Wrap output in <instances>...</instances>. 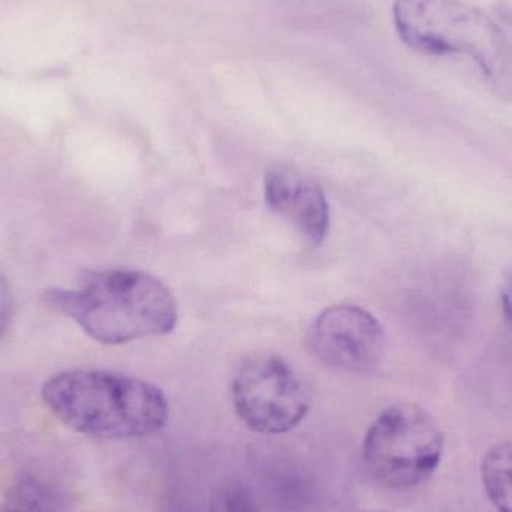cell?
<instances>
[{
	"mask_svg": "<svg viewBox=\"0 0 512 512\" xmlns=\"http://www.w3.org/2000/svg\"><path fill=\"white\" fill-rule=\"evenodd\" d=\"M41 396L68 429L102 441L147 438L170 420V403L158 385L107 370L57 373L44 382Z\"/></svg>",
	"mask_w": 512,
	"mask_h": 512,
	"instance_id": "cell-1",
	"label": "cell"
},
{
	"mask_svg": "<svg viewBox=\"0 0 512 512\" xmlns=\"http://www.w3.org/2000/svg\"><path fill=\"white\" fill-rule=\"evenodd\" d=\"M44 300L104 345L165 336L179 321V306L171 289L141 270L99 271L77 288L50 289Z\"/></svg>",
	"mask_w": 512,
	"mask_h": 512,
	"instance_id": "cell-2",
	"label": "cell"
},
{
	"mask_svg": "<svg viewBox=\"0 0 512 512\" xmlns=\"http://www.w3.org/2000/svg\"><path fill=\"white\" fill-rule=\"evenodd\" d=\"M400 41L426 56H463L480 69L496 98L512 102V44L481 9L462 0H394Z\"/></svg>",
	"mask_w": 512,
	"mask_h": 512,
	"instance_id": "cell-3",
	"label": "cell"
},
{
	"mask_svg": "<svg viewBox=\"0 0 512 512\" xmlns=\"http://www.w3.org/2000/svg\"><path fill=\"white\" fill-rule=\"evenodd\" d=\"M445 436L421 405L399 402L379 412L363 438L364 466L370 477L393 492L423 486L444 459Z\"/></svg>",
	"mask_w": 512,
	"mask_h": 512,
	"instance_id": "cell-4",
	"label": "cell"
},
{
	"mask_svg": "<svg viewBox=\"0 0 512 512\" xmlns=\"http://www.w3.org/2000/svg\"><path fill=\"white\" fill-rule=\"evenodd\" d=\"M234 411L258 435H286L309 414L312 400L306 385L276 355L246 360L231 382Z\"/></svg>",
	"mask_w": 512,
	"mask_h": 512,
	"instance_id": "cell-5",
	"label": "cell"
},
{
	"mask_svg": "<svg viewBox=\"0 0 512 512\" xmlns=\"http://www.w3.org/2000/svg\"><path fill=\"white\" fill-rule=\"evenodd\" d=\"M312 354L327 366L349 373H370L387 352L384 327L369 310L337 304L316 316L307 331Z\"/></svg>",
	"mask_w": 512,
	"mask_h": 512,
	"instance_id": "cell-6",
	"label": "cell"
},
{
	"mask_svg": "<svg viewBox=\"0 0 512 512\" xmlns=\"http://www.w3.org/2000/svg\"><path fill=\"white\" fill-rule=\"evenodd\" d=\"M265 203L291 222L303 239L319 246L330 230V206L321 186L291 170H271L264 180Z\"/></svg>",
	"mask_w": 512,
	"mask_h": 512,
	"instance_id": "cell-7",
	"label": "cell"
},
{
	"mask_svg": "<svg viewBox=\"0 0 512 512\" xmlns=\"http://www.w3.org/2000/svg\"><path fill=\"white\" fill-rule=\"evenodd\" d=\"M481 483L496 512H512V441L492 445L481 460Z\"/></svg>",
	"mask_w": 512,
	"mask_h": 512,
	"instance_id": "cell-8",
	"label": "cell"
},
{
	"mask_svg": "<svg viewBox=\"0 0 512 512\" xmlns=\"http://www.w3.org/2000/svg\"><path fill=\"white\" fill-rule=\"evenodd\" d=\"M2 512H51L42 493L33 484L18 483L6 495Z\"/></svg>",
	"mask_w": 512,
	"mask_h": 512,
	"instance_id": "cell-9",
	"label": "cell"
},
{
	"mask_svg": "<svg viewBox=\"0 0 512 512\" xmlns=\"http://www.w3.org/2000/svg\"><path fill=\"white\" fill-rule=\"evenodd\" d=\"M501 306L505 321L512 328V265L505 273L501 289Z\"/></svg>",
	"mask_w": 512,
	"mask_h": 512,
	"instance_id": "cell-10",
	"label": "cell"
},
{
	"mask_svg": "<svg viewBox=\"0 0 512 512\" xmlns=\"http://www.w3.org/2000/svg\"><path fill=\"white\" fill-rule=\"evenodd\" d=\"M9 315H11V289L0 271V319L9 321L11 318Z\"/></svg>",
	"mask_w": 512,
	"mask_h": 512,
	"instance_id": "cell-11",
	"label": "cell"
},
{
	"mask_svg": "<svg viewBox=\"0 0 512 512\" xmlns=\"http://www.w3.org/2000/svg\"><path fill=\"white\" fill-rule=\"evenodd\" d=\"M9 321H5V319H0V336L5 333L6 327H8Z\"/></svg>",
	"mask_w": 512,
	"mask_h": 512,
	"instance_id": "cell-12",
	"label": "cell"
},
{
	"mask_svg": "<svg viewBox=\"0 0 512 512\" xmlns=\"http://www.w3.org/2000/svg\"><path fill=\"white\" fill-rule=\"evenodd\" d=\"M363 512H384V511H363Z\"/></svg>",
	"mask_w": 512,
	"mask_h": 512,
	"instance_id": "cell-13",
	"label": "cell"
}]
</instances>
